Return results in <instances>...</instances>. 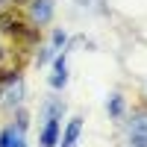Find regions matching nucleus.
Wrapping results in <instances>:
<instances>
[{
    "instance_id": "nucleus-1",
    "label": "nucleus",
    "mask_w": 147,
    "mask_h": 147,
    "mask_svg": "<svg viewBox=\"0 0 147 147\" xmlns=\"http://www.w3.org/2000/svg\"><path fill=\"white\" fill-rule=\"evenodd\" d=\"M21 65H24L21 53H15V50H0V82H12V80H18Z\"/></svg>"
},
{
    "instance_id": "nucleus-2",
    "label": "nucleus",
    "mask_w": 147,
    "mask_h": 147,
    "mask_svg": "<svg viewBox=\"0 0 147 147\" xmlns=\"http://www.w3.org/2000/svg\"><path fill=\"white\" fill-rule=\"evenodd\" d=\"M0 27H3L9 35H15V38H24V41H32V38H35V30H30L18 15H9V12L0 15Z\"/></svg>"
},
{
    "instance_id": "nucleus-3",
    "label": "nucleus",
    "mask_w": 147,
    "mask_h": 147,
    "mask_svg": "<svg viewBox=\"0 0 147 147\" xmlns=\"http://www.w3.org/2000/svg\"><path fill=\"white\" fill-rule=\"evenodd\" d=\"M129 144L132 147H147V115H138L129 124Z\"/></svg>"
},
{
    "instance_id": "nucleus-4",
    "label": "nucleus",
    "mask_w": 147,
    "mask_h": 147,
    "mask_svg": "<svg viewBox=\"0 0 147 147\" xmlns=\"http://www.w3.org/2000/svg\"><path fill=\"white\" fill-rule=\"evenodd\" d=\"M30 15H32L35 24L50 21V15H53V0H32V3H30Z\"/></svg>"
},
{
    "instance_id": "nucleus-5",
    "label": "nucleus",
    "mask_w": 147,
    "mask_h": 147,
    "mask_svg": "<svg viewBox=\"0 0 147 147\" xmlns=\"http://www.w3.org/2000/svg\"><path fill=\"white\" fill-rule=\"evenodd\" d=\"M0 147H27L24 144V129L6 127L3 132H0Z\"/></svg>"
},
{
    "instance_id": "nucleus-6",
    "label": "nucleus",
    "mask_w": 147,
    "mask_h": 147,
    "mask_svg": "<svg viewBox=\"0 0 147 147\" xmlns=\"http://www.w3.org/2000/svg\"><path fill=\"white\" fill-rule=\"evenodd\" d=\"M80 129H82V118H71V124L65 127V136H62V144L59 147H77Z\"/></svg>"
},
{
    "instance_id": "nucleus-7",
    "label": "nucleus",
    "mask_w": 147,
    "mask_h": 147,
    "mask_svg": "<svg viewBox=\"0 0 147 147\" xmlns=\"http://www.w3.org/2000/svg\"><path fill=\"white\" fill-rule=\"evenodd\" d=\"M56 141H59V121L50 118L44 132H41V147H56Z\"/></svg>"
},
{
    "instance_id": "nucleus-8",
    "label": "nucleus",
    "mask_w": 147,
    "mask_h": 147,
    "mask_svg": "<svg viewBox=\"0 0 147 147\" xmlns=\"http://www.w3.org/2000/svg\"><path fill=\"white\" fill-rule=\"evenodd\" d=\"M62 44H65V32H62V30H56V32H53V41H50V47H47V50H44V53L38 56V65L50 62V59H53V53H56V50H59Z\"/></svg>"
},
{
    "instance_id": "nucleus-9",
    "label": "nucleus",
    "mask_w": 147,
    "mask_h": 147,
    "mask_svg": "<svg viewBox=\"0 0 147 147\" xmlns=\"http://www.w3.org/2000/svg\"><path fill=\"white\" fill-rule=\"evenodd\" d=\"M68 82V65H65V56L56 59V74L50 77V88H62Z\"/></svg>"
},
{
    "instance_id": "nucleus-10",
    "label": "nucleus",
    "mask_w": 147,
    "mask_h": 147,
    "mask_svg": "<svg viewBox=\"0 0 147 147\" xmlns=\"http://www.w3.org/2000/svg\"><path fill=\"white\" fill-rule=\"evenodd\" d=\"M21 94H24V82H21V80H15V82L9 85V91H6V100H3V103H6V109L18 106V103H21Z\"/></svg>"
},
{
    "instance_id": "nucleus-11",
    "label": "nucleus",
    "mask_w": 147,
    "mask_h": 147,
    "mask_svg": "<svg viewBox=\"0 0 147 147\" xmlns=\"http://www.w3.org/2000/svg\"><path fill=\"white\" fill-rule=\"evenodd\" d=\"M121 112H124V100H121V97L118 94H112V97H109V115H121Z\"/></svg>"
}]
</instances>
